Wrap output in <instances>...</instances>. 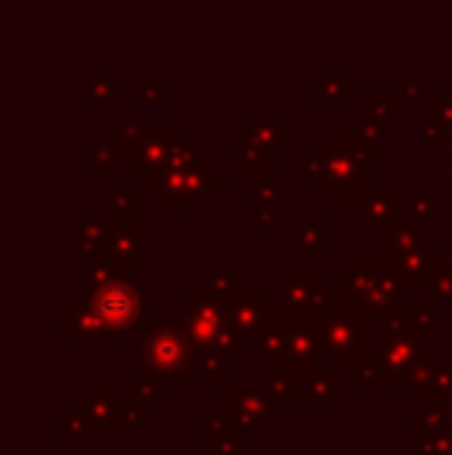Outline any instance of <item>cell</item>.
<instances>
[{"mask_svg": "<svg viewBox=\"0 0 452 455\" xmlns=\"http://www.w3.org/2000/svg\"><path fill=\"white\" fill-rule=\"evenodd\" d=\"M193 338L186 331V319H164L155 329L146 331L143 338V384L158 381V384H183L186 371L193 369Z\"/></svg>", "mask_w": 452, "mask_h": 455, "instance_id": "6da1fadb", "label": "cell"}, {"mask_svg": "<svg viewBox=\"0 0 452 455\" xmlns=\"http://www.w3.org/2000/svg\"><path fill=\"white\" fill-rule=\"evenodd\" d=\"M186 331L193 338V347L208 356H233L242 354V338L235 335L233 307L214 294H186Z\"/></svg>", "mask_w": 452, "mask_h": 455, "instance_id": "7a4b0ae2", "label": "cell"}, {"mask_svg": "<svg viewBox=\"0 0 452 455\" xmlns=\"http://www.w3.org/2000/svg\"><path fill=\"white\" fill-rule=\"evenodd\" d=\"M335 300L338 298L329 300V307L322 310L320 329H322V341H326L329 356H335L341 371H347V369H353V363L369 350L366 325H362V316H360L362 307L356 304V300L347 307H338Z\"/></svg>", "mask_w": 452, "mask_h": 455, "instance_id": "3957f363", "label": "cell"}, {"mask_svg": "<svg viewBox=\"0 0 452 455\" xmlns=\"http://www.w3.org/2000/svg\"><path fill=\"white\" fill-rule=\"evenodd\" d=\"M91 291H93V298H91L93 307L103 313L112 338H115V341H124V338L139 325L143 310H146V304H139L133 282L103 275V279H99V285H93Z\"/></svg>", "mask_w": 452, "mask_h": 455, "instance_id": "277c9868", "label": "cell"}, {"mask_svg": "<svg viewBox=\"0 0 452 455\" xmlns=\"http://www.w3.org/2000/svg\"><path fill=\"white\" fill-rule=\"evenodd\" d=\"M381 365H385V384H409V378L422 369L431 356H437V347L431 341H422V335H400L381 338L378 344Z\"/></svg>", "mask_w": 452, "mask_h": 455, "instance_id": "5b68a950", "label": "cell"}, {"mask_svg": "<svg viewBox=\"0 0 452 455\" xmlns=\"http://www.w3.org/2000/svg\"><path fill=\"white\" fill-rule=\"evenodd\" d=\"M279 396L270 394H258V390H229V431H233V437H239L242 443L245 440H254V431L258 427L266 425V419H270V412H276L279 409Z\"/></svg>", "mask_w": 452, "mask_h": 455, "instance_id": "8992f818", "label": "cell"}, {"mask_svg": "<svg viewBox=\"0 0 452 455\" xmlns=\"http://www.w3.org/2000/svg\"><path fill=\"white\" fill-rule=\"evenodd\" d=\"M344 285H353L350 288V298L369 313H393L397 304H403L406 298L403 285L397 279H391L385 273H366L362 267L350 282L344 279Z\"/></svg>", "mask_w": 452, "mask_h": 455, "instance_id": "52a82bcc", "label": "cell"}, {"mask_svg": "<svg viewBox=\"0 0 452 455\" xmlns=\"http://www.w3.org/2000/svg\"><path fill=\"white\" fill-rule=\"evenodd\" d=\"M452 394V365L449 360L431 356L416 375L409 378V396L412 400H440Z\"/></svg>", "mask_w": 452, "mask_h": 455, "instance_id": "ba28073f", "label": "cell"}, {"mask_svg": "<svg viewBox=\"0 0 452 455\" xmlns=\"http://www.w3.org/2000/svg\"><path fill=\"white\" fill-rule=\"evenodd\" d=\"M62 329L72 331V341H115L103 313L91 304H75L66 319H59Z\"/></svg>", "mask_w": 452, "mask_h": 455, "instance_id": "9c48e42d", "label": "cell"}, {"mask_svg": "<svg viewBox=\"0 0 452 455\" xmlns=\"http://www.w3.org/2000/svg\"><path fill=\"white\" fill-rule=\"evenodd\" d=\"M254 354L270 363L289 356V325H285V316L282 319L266 316V323L260 325V331L254 335Z\"/></svg>", "mask_w": 452, "mask_h": 455, "instance_id": "30bf717a", "label": "cell"}, {"mask_svg": "<svg viewBox=\"0 0 452 455\" xmlns=\"http://www.w3.org/2000/svg\"><path fill=\"white\" fill-rule=\"evenodd\" d=\"M335 384H338V378H335L332 371H322V369L307 371V375H301V381H297L295 396L297 400H307L313 412H322L329 396L335 394Z\"/></svg>", "mask_w": 452, "mask_h": 455, "instance_id": "8fae6325", "label": "cell"}, {"mask_svg": "<svg viewBox=\"0 0 452 455\" xmlns=\"http://www.w3.org/2000/svg\"><path fill=\"white\" fill-rule=\"evenodd\" d=\"M233 307V325H235V335L242 341H254V335L260 331V325L266 323V310L258 304V300H235Z\"/></svg>", "mask_w": 452, "mask_h": 455, "instance_id": "7c38bea8", "label": "cell"}, {"mask_svg": "<svg viewBox=\"0 0 452 455\" xmlns=\"http://www.w3.org/2000/svg\"><path fill=\"white\" fill-rule=\"evenodd\" d=\"M412 455H452V427H437L422 437V443L409 446Z\"/></svg>", "mask_w": 452, "mask_h": 455, "instance_id": "4fadbf2b", "label": "cell"}, {"mask_svg": "<svg viewBox=\"0 0 452 455\" xmlns=\"http://www.w3.org/2000/svg\"><path fill=\"white\" fill-rule=\"evenodd\" d=\"M229 431V419L224 415H205V419H199V437L202 440H218V437H226Z\"/></svg>", "mask_w": 452, "mask_h": 455, "instance_id": "5bb4252c", "label": "cell"}, {"mask_svg": "<svg viewBox=\"0 0 452 455\" xmlns=\"http://www.w3.org/2000/svg\"><path fill=\"white\" fill-rule=\"evenodd\" d=\"M195 371H199V381L202 384H218V381H224V356H208L205 354V360H202L199 365H195Z\"/></svg>", "mask_w": 452, "mask_h": 455, "instance_id": "9a60e30c", "label": "cell"}, {"mask_svg": "<svg viewBox=\"0 0 452 455\" xmlns=\"http://www.w3.org/2000/svg\"><path fill=\"white\" fill-rule=\"evenodd\" d=\"M440 406H443V412H447V419H449V425H452V394L440 396Z\"/></svg>", "mask_w": 452, "mask_h": 455, "instance_id": "2e32d148", "label": "cell"}]
</instances>
